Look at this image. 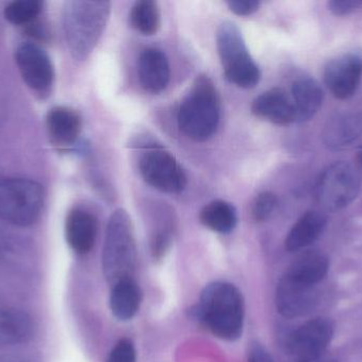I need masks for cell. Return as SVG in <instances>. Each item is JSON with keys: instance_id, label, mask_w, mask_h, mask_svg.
Masks as SVG:
<instances>
[{"instance_id": "obj_1", "label": "cell", "mask_w": 362, "mask_h": 362, "mask_svg": "<svg viewBox=\"0 0 362 362\" xmlns=\"http://www.w3.org/2000/svg\"><path fill=\"white\" fill-rule=\"evenodd\" d=\"M195 315L213 335L227 341L242 336L245 306L242 293L229 283L209 285L200 295Z\"/></svg>"}, {"instance_id": "obj_2", "label": "cell", "mask_w": 362, "mask_h": 362, "mask_svg": "<svg viewBox=\"0 0 362 362\" xmlns=\"http://www.w3.org/2000/svg\"><path fill=\"white\" fill-rule=\"evenodd\" d=\"M219 118L221 104L216 87L210 78L199 76L181 103L178 125L187 137L204 142L214 135Z\"/></svg>"}, {"instance_id": "obj_3", "label": "cell", "mask_w": 362, "mask_h": 362, "mask_svg": "<svg viewBox=\"0 0 362 362\" xmlns=\"http://www.w3.org/2000/svg\"><path fill=\"white\" fill-rule=\"evenodd\" d=\"M110 14L108 1H70L64 13L66 38L72 55L84 60L99 42Z\"/></svg>"}, {"instance_id": "obj_4", "label": "cell", "mask_w": 362, "mask_h": 362, "mask_svg": "<svg viewBox=\"0 0 362 362\" xmlns=\"http://www.w3.org/2000/svg\"><path fill=\"white\" fill-rule=\"evenodd\" d=\"M136 244L133 225L124 210H117L110 217L103 249L104 276L108 282L132 278L136 264Z\"/></svg>"}, {"instance_id": "obj_5", "label": "cell", "mask_w": 362, "mask_h": 362, "mask_svg": "<svg viewBox=\"0 0 362 362\" xmlns=\"http://www.w3.org/2000/svg\"><path fill=\"white\" fill-rule=\"evenodd\" d=\"M44 189L35 181L0 176V219L28 227L40 218L44 206Z\"/></svg>"}, {"instance_id": "obj_6", "label": "cell", "mask_w": 362, "mask_h": 362, "mask_svg": "<svg viewBox=\"0 0 362 362\" xmlns=\"http://www.w3.org/2000/svg\"><path fill=\"white\" fill-rule=\"evenodd\" d=\"M216 40L227 80L243 89L255 87L259 82L261 72L251 57L238 28L230 21L221 23L217 30Z\"/></svg>"}, {"instance_id": "obj_7", "label": "cell", "mask_w": 362, "mask_h": 362, "mask_svg": "<svg viewBox=\"0 0 362 362\" xmlns=\"http://www.w3.org/2000/svg\"><path fill=\"white\" fill-rule=\"evenodd\" d=\"M361 181L357 170L346 162L329 166L317 181V201L327 210H339L352 203L359 191Z\"/></svg>"}, {"instance_id": "obj_8", "label": "cell", "mask_w": 362, "mask_h": 362, "mask_svg": "<svg viewBox=\"0 0 362 362\" xmlns=\"http://www.w3.org/2000/svg\"><path fill=\"white\" fill-rule=\"evenodd\" d=\"M140 172L148 184L168 193H178L187 186L185 170L175 157L163 150L152 149L140 159Z\"/></svg>"}, {"instance_id": "obj_9", "label": "cell", "mask_w": 362, "mask_h": 362, "mask_svg": "<svg viewBox=\"0 0 362 362\" xmlns=\"http://www.w3.org/2000/svg\"><path fill=\"white\" fill-rule=\"evenodd\" d=\"M334 335V325L325 318L302 325L289 338V352L295 361H313L325 355Z\"/></svg>"}, {"instance_id": "obj_10", "label": "cell", "mask_w": 362, "mask_h": 362, "mask_svg": "<svg viewBox=\"0 0 362 362\" xmlns=\"http://www.w3.org/2000/svg\"><path fill=\"white\" fill-rule=\"evenodd\" d=\"M15 61L25 84L35 91L50 89L54 79V69L50 57L40 47L23 44L17 48Z\"/></svg>"}, {"instance_id": "obj_11", "label": "cell", "mask_w": 362, "mask_h": 362, "mask_svg": "<svg viewBox=\"0 0 362 362\" xmlns=\"http://www.w3.org/2000/svg\"><path fill=\"white\" fill-rule=\"evenodd\" d=\"M318 297L317 286L304 284L285 274L276 287V308L286 318L305 316L314 310Z\"/></svg>"}, {"instance_id": "obj_12", "label": "cell", "mask_w": 362, "mask_h": 362, "mask_svg": "<svg viewBox=\"0 0 362 362\" xmlns=\"http://www.w3.org/2000/svg\"><path fill=\"white\" fill-rule=\"evenodd\" d=\"M362 78V59L358 55H344L327 63L325 82L337 99H349L356 93Z\"/></svg>"}, {"instance_id": "obj_13", "label": "cell", "mask_w": 362, "mask_h": 362, "mask_svg": "<svg viewBox=\"0 0 362 362\" xmlns=\"http://www.w3.org/2000/svg\"><path fill=\"white\" fill-rule=\"evenodd\" d=\"M35 335L31 316L19 308L0 304V346L27 344Z\"/></svg>"}, {"instance_id": "obj_14", "label": "cell", "mask_w": 362, "mask_h": 362, "mask_svg": "<svg viewBox=\"0 0 362 362\" xmlns=\"http://www.w3.org/2000/svg\"><path fill=\"white\" fill-rule=\"evenodd\" d=\"M252 113L259 118L279 125H291L296 121L291 97L281 89H272L255 98Z\"/></svg>"}, {"instance_id": "obj_15", "label": "cell", "mask_w": 362, "mask_h": 362, "mask_svg": "<svg viewBox=\"0 0 362 362\" xmlns=\"http://www.w3.org/2000/svg\"><path fill=\"white\" fill-rule=\"evenodd\" d=\"M138 74L146 91L161 93L167 89L171 76L167 55L159 49H146L138 62Z\"/></svg>"}, {"instance_id": "obj_16", "label": "cell", "mask_w": 362, "mask_h": 362, "mask_svg": "<svg viewBox=\"0 0 362 362\" xmlns=\"http://www.w3.org/2000/svg\"><path fill=\"white\" fill-rule=\"evenodd\" d=\"M97 220L90 213L74 210L66 219V240L78 254L90 252L97 237Z\"/></svg>"}, {"instance_id": "obj_17", "label": "cell", "mask_w": 362, "mask_h": 362, "mask_svg": "<svg viewBox=\"0 0 362 362\" xmlns=\"http://www.w3.org/2000/svg\"><path fill=\"white\" fill-rule=\"evenodd\" d=\"M362 135V115L341 113L329 120L323 140L331 149H344L351 146Z\"/></svg>"}, {"instance_id": "obj_18", "label": "cell", "mask_w": 362, "mask_h": 362, "mask_svg": "<svg viewBox=\"0 0 362 362\" xmlns=\"http://www.w3.org/2000/svg\"><path fill=\"white\" fill-rule=\"evenodd\" d=\"M291 101L295 108L296 121L310 120L322 106V89L314 79H299L291 89Z\"/></svg>"}, {"instance_id": "obj_19", "label": "cell", "mask_w": 362, "mask_h": 362, "mask_svg": "<svg viewBox=\"0 0 362 362\" xmlns=\"http://www.w3.org/2000/svg\"><path fill=\"white\" fill-rule=\"evenodd\" d=\"M49 134L57 144L68 146L78 140L82 128L80 115L71 108L57 106L47 115Z\"/></svg>"}, {"instance_id": "obj_20", "label": "cell", "mask_w": 362, "mask_h": 362, "mask_svg": "<svg viewBox=\"0 0 362 362\" xmlns=\"http://www.w3.org/2000/svg\"><path fill=\"white\" fill-rule=\"evenodd\" d=\"M327 225V217L316 210L305 213L293 225L287 236L285 246L291 252L302 250L314 244Z\"/></svg>"}, {"instance_id": "obj_21", "label": "cell", "mask_w": 362, "mask_h": 362, "mask_svg": "<svg viewBox=\"0 0 362 362\" xmlns=\"http://www.w3.org/2000/svg\"><path fill=\"white\" fill-rule=\"evenodd\" d=\"M141 291L132 278L119 281L112 287L110 308L119 320L127 321L135 317L140 307Z\"/></svg>"}, {"instance_id": "obj_22", "label": "cell", "mask_w": 362, "mask_h": 362, "mask_svg": "<svg viewBox=\"0 0 362 362\" xmlns=\"http://www.w3.org/2000/svg\"><path fill=\"white\" fill-rule=\"evenodd\" d=\"M329 271V259L322 253L308 252L296 259L287 276L304 284L318 286Z\"/></svg>"}, {"instance_id": "obj_23", "label": "cell", "mask_w": 362, "mask_h": 362, "mask_svg": "<svg viewBox=\"0 0 362 362\" xmlns=\"http://www.w3.org/2000/svg\"><path fill=\"white\" fill-rule=\"evenodd\" d=\"M200 222L217 233L228 234L233 231L238 222L235 208L228 202L216 200L206 204L199 214Z\"/></svg>"}, {"instance_id": "obj_24", "label": "cell", "mask_w": 362, "mask_h": 362, "mask_svg": "<svg viewBox=\"0 0 362 362\" xmlns=\"http://www.w3.org/2000/svg\"><path fill=\"white\" fill-rule=\"evenodd\" d=\"M129 21L133 28L144 35H153L160 27L158 4L152 0L136 2L132 8Z\"/></svg>"}, {"instance_id": "obj_25", "label": "cell", "mask_w": 362, "mask_h": 362, "mask_svg": "<svg viewBox=\"0 0 362 362\" xmlns=\"http://www.w3.org/2000/svg\"><path fill=\"white\" fill-rule=\"evenodd\" d=\"M42 2L37 0H17L4 8V17L13 25L21 26L31 23L40 15Z\"/></svg>"}, {"instance_id": "obj_26", "label": "cell", "mask_w": 362, "mask_h": 362, "mask_svg": "<svg viewBox=\"0 0 362 362\" xmlns=\"http://www.w3.org/2000/svg\"><path fill=\"white\" fill-rule=\"evenodd\" d=\"M276 196L269 191H264L259 193L253 203L252 214L257 221H264L269 218L270 215L276 210Z\"/></svg>"}, {"instance_id": "obj_27", "label": "cell", "mask_w": 362, "mask_h": 362, "mask_svg": "<svg viewBox=\"0 0 362 362\" xmlns=\"http://www.w3.org/2000/svg\"><path fill=\"white\" fill-rule=\"evenodd\" d=\"M107 362H136V351L133 342L129 339L120 340L112 349Z\"/></svg>"}, {"instance_id": "obj_28", "label": "cell", "mask_w": 362, "mask_h": 362, "mask_svg": "<svg viewBox=\"0 0 362 362\" xmlns=\"http://www.w3.org/2000/svg\"><path fill=\"white\" fill-rule=\"evenodd\" d=\"M362 6L361 0H333L329 2V9L338 16L351 14Z\"/></svg>"}, {"instance_id": "obj_29", "label": "cell", "mask_w": 362, "mask_h": 362, "mask_svg": "<svg viewBox=\"0 0 362 362\" xmlns=\"http://www.w3.org/2000/svg\"><path fill=\"white\" fill-rule=\"evenodd\" d=\"M228 6L234 14L247 16L257 12L259 2L255 0H235V1L228 2Z\"/></svg>"}, {"instance_id": "obj_30", "label": "cell", "mask_w": 362, "mask_h": 362, "mask_svg": "<svg viewBox=\"0 0 362 362\" xmlns=\"http://www.w3.org/2000/svg\"><path fill=\"white\" fill-rule=\"evenodd\" d=\"M248 362H274L269 353L259 346V344H255L251 346L249 350Z\"/></svg>"}, {"instance_id": "obj_31", "label": "cell", "mask_w": 362, "mask_h": 362, "mask_svg": "<svg viewBox=\"0 0 362 362\" xmlns=\"http://www.w3.org/2000/svg\"><path fill=\"white\" fill-rule=\"evenodd\" d=\"M170 244V237L167 234H159L156 238H155L154 244H153V250H154L155 256H159V255L163 254L168 247Z\"/></svg>"}, {"instance_id": "obj_32", "label": "cell", "mask_w": 362, "mask_h": 362, "mask_svg": "<svg viewBox=\"0 0 362 362\" xmlns=\"http://www.w3.org/2000/svg\"><path fill=\"white\" fill-rule=\"evenodd\" d=\"M295 362H336V361L335 359L332 358V357L327 356V355H323V356L319 357V358L317 359H313V361Z\"/></svg>"}, {"instance_id": "obj_33", "label": "cell", "mask_w": 362, "mask_h": 362, "mask_svg": "<svg viewBox=\"0 0 362 362\" xmlns=\"http://www.w3.org/2000/svg\"><path fill=\"white\" fill-rule=\"evenodd\" d=\"M357 162H358L359 167L362 169V147L358 150V153H357Z\"/></svg>"}]
</instances>
